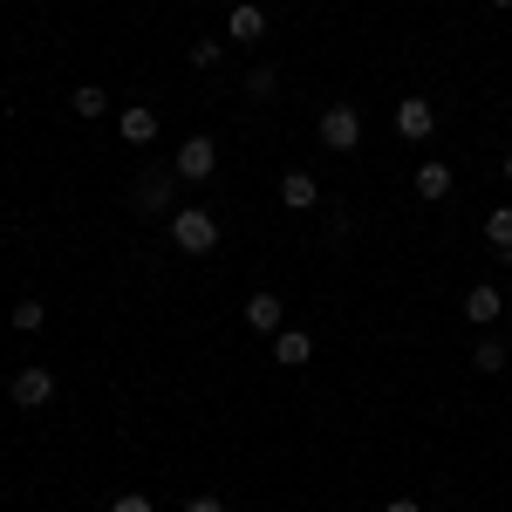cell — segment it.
Listing matches in <instances>:
<instances>
[{
  "label": "cell",
  "mask_w": 512,
  "mask_h": 512,
  "mask_svg": "<svg viewBox=\"0 0 512 512\" xmlns=\"http://www.w3.org/2000/svg\"><path fill=\"white\" fill-rule=\"evenodd\" d=\"M226 35H233V41H260V35H267V14H260L253 0H239L233 14H226Z\"/></svg>",
  "instance_id": "cell-12"
},
{
  "label": "cell",
  "mask_w": 512,
  "mask_h": 512,
  "mask_svg": "<svg viewBox=\"0 0 512 512\" xmlns=\"http://www.w3.org/2000/svg\"><path fill=\"white\" fill-rule=\"evenodd\" d=\"M246 328H253V335H280V328H287V308H280V294H267V287H260V294L246 301Z\"/></svg>",
  "instance_id": "cell-9"
},
{
  "label": "cell",
  "mask_w": 512,
  "mask_h": 512,
  "mask_svg": "<svg viewBox=\"0 0 512 512\" xmlns=\"http://www.w3.org/2000/svg\"><path fill=\"white\" fill-rule=\"evenodd\" d=\"M431 130H437V103L431 96H403V103H396V137H403V144H424Z\"/></svg>",
  "instance_id": "cell-3"
},
{
  "label": "cell",
  "mask_w": 512,
  "mask_h": 512,
  "mask_svg": "<svg viewBox=\"0 0 512 512\" xmlns=\"http://www.w3.org/2000/svg\"><path fill=\"white\" fill-rule=\"evenodd\" d=\"M110 512H151V499L144 492H123V499H110Z\"/></svg>",
  "instance_id": "cell-20"
},
{
  "label": "cell",
  "mask_w": 512,
  "mask_h": 512,
  "mask_svg": "<svg viewBox=\"0 0 512 512\" xmlns=\"http://www.w3.org/2000/svg\"><path fill=\"white\" fill-rule=\"evenodd\" d=\"M171 239H178V253H212L219 246V219L205 205H178L171 212Z\"/></svg>",
  "instance_id": "cell-1"
},
{
  "label": "cell",
  "mask_w": 512,
  "mask_h": 512,
  "mask_svg": "<svg viewBox=\"0 0 512 512\" xmlns=\"http://www.w3.org/2000/svg\"><path fill=\"white\" fill-rule=\"evenodd\" d=\"M185 512H226V506H219V499H192Z\"/></svg>",
  "instance_id": "cell-22"
},
{
  "label": "cell",
  "mask_w": 512,
  "mask_h": 512,
  "mask_svg": "<svg viewBox=\"0 0 512 512\" xmlns=\"http://www.w3.org/2000/svg\"><path fill=\"white\" fill-rule=\"evenodd\" d=\"M171 171H178L185 185H198V178H212V171H219V144H212V137H185V151L171 158Z\"/></svg>",
  "instance_id": "cell-4"
},
{
  "label": "cell",
  "mask_w": 512,
  "mask_h": 512,
  "mask_svg": "<svg viewBox=\"0 0 512 512\" xmlns=\"http://www.w3.org/2000/svg\"><path fill=\"white\" fill-rule=\"evenodd\" d=\"M499 171H506V178H512V151H506V158H499Z\"/></svg>",
  "instance_id": "cell-23"
},
{
  "label": "cell",
  "mask_w": 512,
  "mask_h": 512,
  "mask_svg": "<svg viewBox=\"0 0 512 512\" xmlns=\"http://www.w3.org/2000/svg\"><path fill=\"white\" fill-rule=\"evenodd\" d=\"M7 321H14L21 335H35L41 321H48V308H41V301H14V315H7Z\"/></svg>",
  "instance_id": "cell-17"
},
{
  "label": "cell",
  "mask_w": 512,
  "mask_h": 512,
  "mask_svg": "<svg viewBox=\"0 0 512 512\" xmlns=\"http://www.w3.org/2000/svg\"><path fill=\"white\" fill-rule=\"evenodd\" d=\"M7 396H14L21 410H41V403L55 396V369H41V362H28V369H14V383H7Z\"/></svg>",
  "instance_id": "cell-5"
},
{
  "label": "cell",
  "mask_w": 512,
  "mask_h": 512,
  "mask_svg": "<svg viewBox=\"0 0 512 512\" xmlns=\"http://www.w3.org/2000/svg\"><path fill=\"white\" fill-rule=\"evenodd\" d=\"M485 7H512V0H485Z\"/></svg>",
  "instance_id": "cell-24"
},
{
  "label": "cell",
  "mask_w": 512,
  "mask_h": 512,
  "mask_svg": "<svg viewBox=\"0 0 512 512\" xmlns=\"http://www.w3.org/2000/svg\"><path fill=\"white\" fill-rule=\"evenodd\" d=\"M117 137L130 144V151L158 144V110H144V103H123V110H117Z\"/></svg>",
  "instance_id": "cell-6"
},
{
  "label": "cell",
  "mask_w": 512,
  "mask_h": 512,
  "mask_svg": "<svg viewBox=\"0 0 512 512\" xmlns=\"http://www.w3.org/2000/svg\"><path fill=\"white\" fill-rule=\"evenodd\" d=\"M417 198H451V164H417Z\"/></svg>",
  "instance_id": "cell-13"
},
{
  "label": "cell",
  "mask_w": 512,
  "mask_h": 512,
  "mask_svg": "<svg viewBox=\"0 0 512 512\" xmlns=\"http://www.w3.org/2000/svg\"><path fill=\"white\" fill-rule=\"evenodd\" d=\"M280 205H294V212H315V205H321L315 171H287V178H280Z\"/></svg>",
  "instance_id": "cell-10"
},
{
  "label": "cell",
  "mask_w": 512,
  "mask_h": 512,
  "mask_svg": "<svg viewBox=\"0 0 512 512\" xmlns=\"http://www.w3.org/2000/svg\"><path fill=\"white\" fill-rule=\"evenodd\" d=\"M171 192H178V171H144L137 178V212H171Z\"/></svg>",
  "instance_id": "cell-7"
},
{
  "label": "cell",
  "mask_w": 512,
  "mask_h": 512,
  "mask_svg": "<svg viewBox=\"0 0 512 512\" xmlns=\"http://www.w3.org/2000/svg\"><path fill=\"white\" fill-rule=\"evenodd\" d=\"M321 144H328V151H342V158L362 151V117H355L349 103H328V110H321Z\"/></svg>",
  "instance_id": "cell-2"
},
{
  "label": "cell",
  "mask_w": 512,
  "mask_h": 512,
  "mask_svg": "<svg viewBox=\"0 0 512 512\" xmlns=\"http://www.w3.org/2000/svg\"><path fill=\"white\" fill-rule=\"evenodd\" d=\"M69 103H76V117H103V110H110V96H103L96 82H82V89L69 96Z\"/></svg>",
  "instance_id": "cell-16"
},
{
  "label": "cell",
  "mask_w": 512,
  "mask_h": 512,
  "mask_svg": "<svg viewBox=\"0 0 512 512\" xmlns=\"http://www.w3.org/2000/svg\"><path fill=\"white\" fill-rule=\"evenodd\" d=\"M499 315H506V294H499L492 280H478L472 294H465V321H472V328H492Z\"/></svg>",
  "instance_id": "cell-8"
},
{
  "label": "cell",
  "mask_w": 512,
  "mask_h": 512,
  "mask_svg": "<svg viewBox=\"0 0 512 512\" xmlns=\"http://www.w3.org/2000/svg\"><path fill=\"white\" fill-rule=\"evenodd\" d=\"M219 55H226V41H192V69H219Z\"/></svg>",
  "instance_id": "cell-19"
},
{
  "label": "cell",
  "mask_w": 512,
  "mask_h": 512,
  "mask_svg": "<svg viewBox=\"0 0 512 512\" xmlns=\"http://www.w3.org/2000/svg\"><path fill=\"white\" fill-rule=\"evenodd\" d=\"M472 369H478V376H499V369H506V342H492V335H485V342L472 349Z\"/></svg>",
  "instance_id": "cell-14"
},
{
  "label": "cell",
  "mask_w": 512,
  "mask_h": 512,
  "mask_svg": "<svg viewBox=\"0 0 512 512\" xmlns=\"http://www.w3.org/2000/svg\"><path fill=\"white\" fill-rule=\"evenodd\" d=\"M383 512H424V506H417V499H390Z\"/></svg>",
  "instance_id": "cell-21"
},
{
  "label": "cell",
  "mask_w": 512,
  "mask_h": 512,
  "mask_svg": "<svg viewBox=\"0 0 512 512\" xmlns=\"http://www.w3.org/2000/svg\"><path fill=\"white\" fill-rule=\"evenodd\" d=\"M485 239H492L499 253L512 246V205H492V212H485Z\"/></svg>",
  "instance_id": "cell-15"
},
{
  "label": "cell",
  "mask_w": 512,
  "mask_h": 512,
  "mask_svg": "<svg viewBox=\"0 0 512 512\" xmlns=\"http://www.w3.org/2000/svg\"><path fill=\"white\" fill-rule=\"evenodd\" d=\"M499 260H512V246H506V253H499Z\"/></svg>",
  "instance_id": "cell-25"
},
{
  "label": "cell",
  "mask_w": 512,
  "mask_h": 512,
  "mask_svg": "<svg viewBox=\"0 0 512 512\" xmlns=\"http://www.w3.org/2000/svg\"><path fill=\"white\" fill-rule=\"evenodd\" d=\"M308 355H315V335H308V328H280L274 335V362L280 369H301Z\"/></svg>",
  "instance_id": "cell-11"
},
{
  "label": "cell",
  "mask_w": 512,
  "mask_h": 512,
  "mask_svg": "<svg viewBox=\"0 0 512 512\" xmlns=\"http://www.w3.org/2000/svg\"><path fill=\"white\" fill-rule=\"evenodd\" d=\"M280 89V76L274 69H267V62H260V69H253V76H246V96H253V103H267V96H274Z\"/></svg>",
  "instance_id": "cell-18"
}]
</instances>
